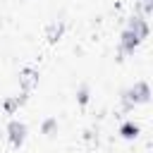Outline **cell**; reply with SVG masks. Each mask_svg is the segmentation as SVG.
<instances>
[{"mask_svg":"<svg viewBox=\"0 0 153 153\" xmlns=\"http://www.w3.org/2000/svg\"><path fill=\"white\" fill-rule=\"evenodd\" d=\"M120 134H122L124 139H136V136H139V127H136L134 122H124V124L120 127Z\"/></svg>","mask_w":153,"mask_h":153,"instance_id":"ba28073f","label":"cell"},{"mask_svg":"<svg viewBox=\"0 0 153 153\" xmlns=\"http://www.w3.org/2000/svg\"><path fill=\"white\" fill-rule=\"evenodd\" d=\"M19 86H22L24 91H33V88L38 86V69L24 67V69L19 72Z\"/></svg>","mask_w":153,"mask_h":153,"instance_id":"3957f363","label":"cell"},{"mask_svg":"<svg viewBox=\"0 0 153 153\" xmlns=\"http://www.w3.org/2000/svg\"><path fill=\"white\" fill-rule=\"evenodd\" d=\"M148 98H151V88H148L146 81H136L131 88H127V91L122 93L124 108H134V105H139V103H146Z\"/></svg>","mask_w":153,"mask_h":153,"instance_id":"6da1fadb","label":"cell"},{"mask_svg":"<svg viewBox=\"0 0 153 153\" xmlns=\"http://www.w3.org/2000/svg\"><path fill=\"white\" fill-rule=\"evenodd\" d=\"M139 10H141L143 17H148L153 12V0H139Z\"/></svg>","mask_w":153,"mask_h":153,"instance_id":"9c48e42d","label":"cell"},{"mask_svg":"<svg viewBox=\"0 0 153 153\" xmlns=\"http://www.w3.org/2000/svg\"><path fill=\"white\" fill-rule=\"evenodd\" d=\"M62 33H65V22H53V24H48V29H45L48 43H57V41L62 38Z\"/></svg>","mask_w":153,"mask_h":153,"instance_id":"8992f818","label":"cell"},{"mask_svg":"<svg viewBox=\"0 0 153 153\" xmlns=\"http://www.w3.org/2000/svg\"><path fill=\"white\" fill-rule=\"evenodd\" d=\"M139 43H141V38L134 36L129 29L122 31V38H120V48H122V53H134V50L139 48Z\"/></svg>","mask_w":153,"mask_h":153,"instance_id":"277c9868","label":"cell"},{"mask_svg":"<svg viewBox=\"0 0 153 153\" xmlns=\"http://www.w3.org/2000/svg\"><path fill=\"white\" fill-rule=\"evenodd\" d=\"M24 100H26V96H14V98H7V100L2 103V110H5L7 115H12V112H14V110L24 103Z\"/></svg>","mask_w":153,"mask_h":153,"instance_id":"52a82bcc","label":"cell"},{"mask_svg":"<svg viewBox=\"0 0 153 153\" xmlns=\"http://www.w3.org/2000/svg\"><path fill=\"white\" fill-rule=\"evenodd\" d=\"M76 100H79L81 105L88 100V88H86V86H81V88H79V96H76Z\"/></svg>","mask_w":153,"mask_h":153,"instance_id":"30bf717a","label":"cell"},{"mask_svg":"<svg viewBox=\"0 0 153 153\" xmlns=\"http://www.w3.org/2000/svg\"><path fill=\"white\" fill-rule=\"evenodd\" d=\"M127 29H129V31H131L134 36H139L141 41H143L146 36H148V24H146V19H143V17H131V19H129V26H127Z\"/></svg>","mask_w":153,"mask_h":153,"instance_id":"5b68a950","label":"cell"},{"mask_svg":"<svg viewBox=\"0 0 153 153\" xmlns=\"http://www.w3.org/2000/svg\"><path fill=\"white\" fill-rule=\"evenodd\" d=\"M26 124L24 122H19V120H12L10 124H7V139H10V143L12 146H22L24 141H26Z\"/></svg>","mask_w":153,"mask_h":153,"instance_id":"7a4b0ae2","label":"cell"},{"mask_svg":"<svg viewBox=\"0 0 153 153\" xmlns=\"http://www.w3.org/2000/svg\"><path fill=\"white\" fill-rule=\"evenodd\" d=\"M55 124H57V122H55L53 117H50V120H45V122H43V131H45V134H50V131L55 129Z\"/></svg>","mask_w":153,"mask_h":153,"instance_id":"8fae6325","label":"cell"}]
</instances>
